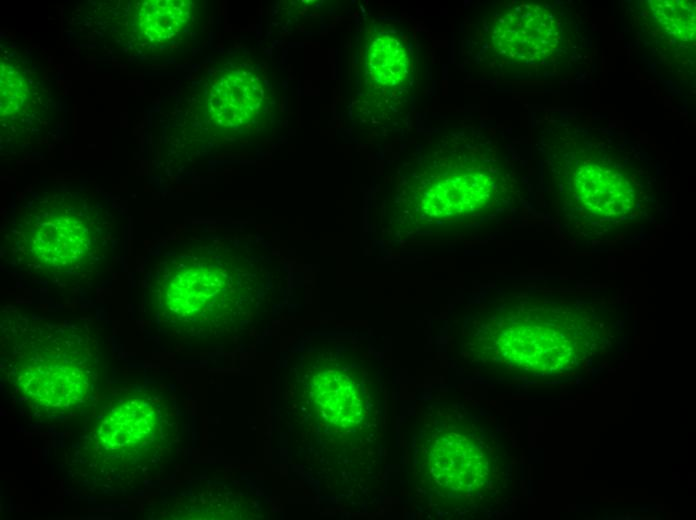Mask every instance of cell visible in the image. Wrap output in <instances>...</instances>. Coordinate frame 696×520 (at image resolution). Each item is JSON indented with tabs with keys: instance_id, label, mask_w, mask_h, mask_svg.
Listing matches in <instances>:
<instances>
[{
	"instance_id": "cell-1",
	"label": "cell",
	"mask_w": 696,
	"mask_h": 520,
	"mask_svg": "<svg viewBox=\"0 0 696 520\" xmlns=\"http://www.w3.org/2000/svg\"><path fill=\"white\" fill-rule=\"evenodd\" d=\"M282 378V427L293 462L343 509L373 508L384 488L383 358L360 336L314 333L289 349Z\"/></svg>"
},
{
	"instance_id": "cell-2",
	"label": "cell",
	"mask_w": 696,
	"mask_h": 520,
	"mask_svg": "<svg viewBox=\"0 0 696 520\" xmlns=\"http://www.w3.org/2000/svg\"><path fill=\"white\" fill-rule=\"evenodd\" d=\"M289 278L287 261L261 235H181L156 244L145 259L144 315L174 348L236 350L277 316Z\"/></svg>"
},
{
	"instance_id": "cell-3",
	"label": "cell",
	"mask_w": 696,
	"mask_h": 520,
	"mask_svg": "<svg viewBox=\"0 0 696 520\" xmlns=\"http://www.w3.org/2000/svg\"><path fill=\"white\" fill-rule=\"evenodd\" d=\"M458 362L498 380H557L615 356L627 336L617 292L538 284L486 288L452 316Z\"/></svg>"
},
{
	"instance_id": "cell-4",
	"label": "cell",
	"mask_w": 696,
	"mask_h": 520,
	"mask_svg": "<svg viewBox=\"0 0 696 520\" xmlns=\"http://www.w3.org/2000/svg\"><path fill=\"white\" fill-rule=\"evenodd\" d=\"M423 149L398 168L383 227L392 248L489 240L523 210L521 164L483 134Z\"/></svg>"
},
{
	"instance_id": "cell-5",
	"label": "cell",
	"mask_w": 696,
	"mask_h": 520,
	"mask_svg": "<svg viewBox=\"0 0 696 520\" xmlns=\"http://www.w3.org/2000/svg\"><path fill=\"white\" fill-rule=\"evenodd\" d=\"M545 140L548 212L570 245L629 244L660 220L659 174L634 144L572 123L558 125Z\"/></svg>"
},
{
	"instance_id": "cell-6",
	"label": "cell",
	"mask_w": 696,
	"mask_h": 520,
	"mask_svg": "<svg viewBox=\"0 0 696 520\" xmlns=\"http://www.w3.org/2000/svg\"><path fill=\"white\" fill-rule=\"evenodd\" d=\"M404 430L410 500L427 516L481 518L508 506L513 444L488 413L463 401L426 402Z\"/></svg>"
},
{
	"instance_id": "cell-7",
	"label": "cell",
	"mask_w": 696,
	"mask_h": 520,
	"mask_svg": "<svg viewBox=\"0 0 696 520\" xmlns=\"http://www.w3.org/2000/svg\"><path fill=\"white\" fill-rule=\"evenodd\" d=\"M122 224L111 200L86 186H56L25 197L1 233L2 267L30 285L85 292L113 275Z\"/></svg>"
},
{
	"instance_id": "cell-8",
	"label": "cell",
	"mask_w": 696,
	"mask_h": 520,
	"mask_svg": "<svg viewBox=\"0 0 696 520\" xmlns=\"http://www.w3.org/2000/svg\"><path fill=\"white\" fill-rule=\"evenodd\" d=\"M0 315L1 379L21 416L49 427L93 412L111 357L101 328L91 319L15 305Z\"/></svg>"
},
{
	"instance_id": "cell-9",
	"label": "cell",
	"mask_w": 696,
	"mask_h": 520,
	"mask_svg": "<svg viewBox=\"0 0 696 520\" xmlns=\"http://www.w3.org/2000/svg\"><path fill=\"white\" fill-rule=\"evenodd\" d=\"M66 453L64 483L84 496L141 491L179 461L186 418L170 388L123 387L104 397Z\"/></svg>"
},
{
	"instance_id": "cell-10",
	"label": "cell",
	"mask_w": 696,
	"mask_h": 520,
	"mask_svg": "<svg viewBox=\"0 0 696 520\" xmlns=\"http://www.w3.org/2000/svg\"><path fill=\"white\" fill-rule=\"evenodd\" d=\"M487 40L500 60L539 76H567L587 53L580 19L568 5L556 2L505 6L490 18Z\"/></svg>"
},
{
	"instance_id": "cell-11",
	"label": "cell",
	"mask_w": 696,
	"mask_h": 520,
	"mask_svg": "<svg viewBox=\"0 0 696 520\" xmlns=\"http://www.w3.org/2000/svg\"><path fill=\"white\" fill-rule=\"evenodd\" d=\"M644 31L676 64L691 60L695 47V5L692 1H648L641 11Z\"/></svg>"
},
{
	"instance_id": "cell-12",
	"label": "cell",
	"mask_w": 696,
	"mask_h": 520,
	"mask_svg": "<svg viewBox=\"0 0 696 520\" xmlns=\"http://www.w3.org/2000/svg\"><path fill=\"white\" fill-rule=\"evenodd\" d=\"M193 4L188 1H147L132 13V31L140 44L167 50L193 29Z\"/></svg>"
},
{
	"instance_id": "cell-13",
	"label": "cell",
	"mask_w": 696,
	"mask_h": 520,
	"mask_svg": "<svg viewBox=\"0 0 696 520\" xmlns=\"http://www.w3.org/2000/svg\"><path fill=\"white\" fill-rule=\"evenodd\" d=\"M240 491H233L226 484L208 485L205 490L189 489L181 491L173 498L166 499L153 508L156 512L147 513L148 518L156 519H227L234 518L227 509L236 508L234 503L241 501ZM237 514V513H236Z\"/></svg>"
},
{
	"instance_id": "cell-14",
	"label": "cell",
	"mask_w": 696,
	"mask_h": 520,
	"mask_svg": "<svg viewBox=\"0 0 696 520\" xmlns=\"http://www.w3.org/2000/svg\"><path fill=\"white\" fill-rule=\"evenodd\" d=\"M368 71L380 86L401 85L409 73L408 54L401 42L391 35L376 38L368 51Z\"/></svg>"
}]
</instances>
